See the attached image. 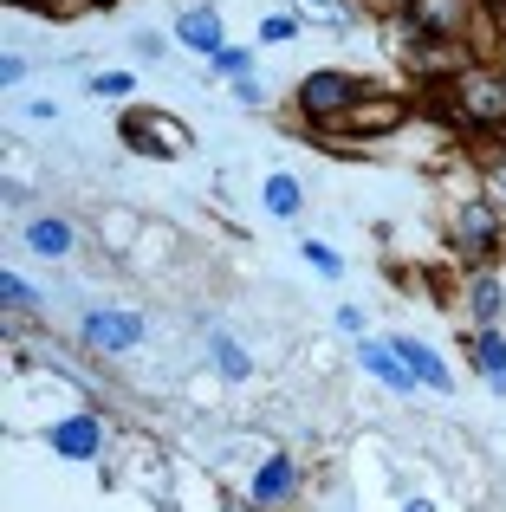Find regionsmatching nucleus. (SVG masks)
Returning a JSON list of instances; mask_svg holds the SVG:
<instances>
[{
    "label": "nucleus",
    "instance_id": "nucleus-3",
    "mask_svg": "<svg viewBox=\"0 0 506 512\" xmlns=\"http://www.w3.org/2000/svg\"><path fill=\"white\" fill-rule=\"evenodd\" d=\"M448 240H455L461 260H494L500 253V208L494 201H461L455 221H448Z\"/></svg>",
    "mask_w": 506,
    "mask_h": 512
},
{
    "label": "nucleus",
    "instance_id": "nucleus-8",
    "mask_svg": "<svg viewBox=\"0 0 506 512\" xmlns=\"http://www.w3.org/2000/svg\"><path fill=\"white\" fill-rule=\"evenodd\" d=\"M46 441L65 454V461H91V454L104 448V428H98V415H65V422L46 428Z\"/></svg>",
    "mask_w": 506,
    "mask_h": 512
},
{
    "label": "nucleus",
    "instance_id": "nucleus-15",
    "mask_svg": "<svg viewBox=\"0 0 506 512\" xmlns=\"http://www.w3.org/2000/svg\"><path fill=\"white\" fill-rule=\"evenodd\" d=\"M474 363H481L487 389H500V396H506V338H494V331H481V338H474Z\"/></svg>",
    "mask_w": 506,
    "mask_h": 512
},
{
    "label": "nucleus",
    "instance_id": "nucleus-18",
    "mask_svg": "<svg viewBox=\"0 0 506 512\" xmlns=\"http://www.w3.org/2000/svg\"><path fill=\"white\" fill-rule=\"evenodd\" d=\"M208 350H215V370H221V376H234V383H241V376L253 370V357H247V350L234 344V338H221V331L208 338Z\"/></svg>",
    "mask_w": 506,
    "mask_h": 512
},
{
    "label": "nucleus",
    "instance_id": "nucleus-2",
    "mask_svg": "<svg viewBox=\"0 0 506 512\" xmlns=\"http://www.w3.org/2000/svg\"><path fill=\"white\" fill-rule=\"evenodd\" d=\"M124 143L137 156H156V163H169V156H189L195 150V137H189V124H176L169 111H124Z\"/></svg>",
    "mask_w": 506,
    "mask_h": 512
},
{
    "label": "nucleus",
    "instance_id": "nucleus-7",
    "mask_svg": "<svg viewBox=\"0 0 506 512\" xmlns=\"http://www.w3.org/2000/svg\"><path fill=\"white\" fill-rule=\"evenodd\" d=\"M403 117H409V104H403V98H357L351 111L338 117V124L351 130V137H383V130H396Z\"/></svg>",
    "mask_w": 506,
    "mask_h": 512
},
{
    "label": "nucleus",
    "instance_id": "nucleus-22",
    "mask_svg": "<svg viewBox=\"0 0 506 512\" xmlns=\"http://www.w3.org/2000/svg\"><path fill=\"white\" fill-rule=\"evenodd\" d=\"M292 33H299V13H266V26H260L266 46H279V39H292Z\"/></svg>",
    "mask_w": 506,
    "mask_h": 512
},
{
    "label": "nucleus",
    "instance_id": "nucleus-13",
    "mask_svg": "<svg viewBox=\"0 0 506 512\" xmlns=\"http://www.w3.org/2000/svg\"><path fill=\"white\" fill-rule=\"evenodd\" d=\"M390 344L403 350V363L416 370V383H429V389H448V363L435 357V350L422 344V338H390Z\"/></svg>",
    "mask_w": 506,
    "mask_h": 512
},
{
    "label": "nucleus",
    "instance_id": "nucleus-17",
    "mask_svg": "<svg viewBox=\"0 0 506 512\" xmlns=\"http://www.w3.org/2000/svg\"><path fill=\"white\" fill-rule=\"evenodd\" d=\"M292 13H305V20L331 26V33H344V26L357 20V13H351V0H292Z\"/></svg>",
    "mask_w": 506,
    "mask_h": 512
},
{
    "label": "nucleus",
    "instance_id": "nucleus-24",
    "mask_svg": "<svg viewBox=\"0 0 506 512\" xmlns=\"http://www.w3.org/2000/svg\"><path fill=\"white\" fill-rule=\"evenodd\" d=\"M0 78H7V85H20V78H26V59H20V52H7V59H0Z\"/></svg>",
    "mask_w": 506,
    "mask_h": 512
},
{
    "label": "nucleus",
    "instance_id": "nucleus-28",
    "mask_svg": "<svg viewBox=\"0 0 506 512\" xmlns=\"http://www.w3.org/2000/svg\"><path fill=\"white\" fill-rule=\"evenodd\" d=\"M247 512H253V506H247Z\"/></svg>",
    "mask_w": 506,
    "mask_h": 512
},
{
    "label": "nucleus",
    "instance_id": "nucleus-14",
    "mask_svg": "<svg viewBox=\"0 0 506 512\" xmlns=\"http://www.w3.org/2000/svg\"><path fill=\"white\" fill-rule=\"evenodd\" d=\"M26 247L46 253V260H59V253H72V227L52 221V214H39V221H26Z\"/></svg>",
    "mask_w": 506,
    "mask_h": 512
},
{
    "label": "nucleus",
    "instance_id": "nucleus-21",
    "mask_svg": "<svg viewBox=\"0 0 506 512\" xmlns=\"http://www.w3.org/2000/svg\"><path fill=\"white\" fill-rule=\"evenodd\" d=\"M305 260H312V273H325V279H338V273H344V260L325 247V240H305Z\"/></svg>",
    "mask_w": 506,
    "mask_h": 512
},
{
    "label": "nucleus",
    "instance_id": "nucleus-19",
    "mask_svg": "<svg viewBox=\"0 0 506 512\" xmlns=\"http://www.w3.org/2000/svg\"><path fill=\"white\" fill-rule=\"evenodd\" d=\"M0 299H7V305H13V312H39V292H33V286H26V279H20V273H7V279H0Z\"/></svg>",
    "mask_w": 506,
    "mask_h": 512
},
{
    "label": "nucleus",
    "instance_id": "nucleus-12",
    "mask_svg": "<svg viewBox=\"0 0 506 512\" xmlns=\"http://www.w3.org/2000/svg\"><path fill=\"white\" fill-rule=\"evenodd\" d=\"M468 312H474V325L481 331H494L500 325V312H506V286L494 273H474V286H468Z\"/></svg>",
    "mask_w": 506,
    "mask_h": 512
},
{
    "label": "nucleus",
    "instance_id": "nucleus-4",
    "mask_svg": "<svg viewBox=\"0 0 506 512\" xmlns=\"http://www.w3.org/2000/svg\"><path fill=\"white\" fill-rule=\"evenodd\" d=\"M357 104V85L344 72H312L299 85V117H312V124H331V117H344Z\"/></svg>",
    "mask_w": 506,
    "mask_h": 512
},
{
    "label": "nucleus",
    "instance_id": "nucleus-20",
    "mask_svg": "<svg viewBox=\"0 0 506 512\" xmlns=\"http://www.w3.org/2000/svg\"><path fill=\"white\" fill-rule=\"evenodd\" d=\"M215 72H221V78H253V52L221 46V52H215Z\"/></svg>",
    "mask_w": 506,
    "mask_h": 512
},
{
    "label": "nucleus",
    "instance_id": "nucleus-1",
    "mask_svg": "<svg viewBox=\"0 0 506 512\" xmlns=\"http://www.w3.org/2000/svg\"><path fill=\"white\" fill-rule=\"evenodd\" d=\"M429 98H442L435 111L461 117V124H481V130L506 124V72H494V65H468V72H455V78H435Z\"/></svg>",
    "mask_w": 506,
    "mask_h": 512
},
{
    "label": "nucleus",
    "instance_id": "nucleus-25",
    "mask_svg": "<svg viewBox=\"0 0 506 512\" xmlns=\"http://www.w3.org/2000/svg\"><path fill=\"white\" fill-rule=\"evenodd\" d=\"M20 7H46V13H72L78 0H20Z\"/></svg>",
    "mask_w": 506,
    "mask_h": 512
},
{
    "label": "nucleus",
    "instance_id": "nucleus-16",
    "mask_svg": "<svg viewBox=\"0 0 506 512\" xmlns=\"http://www.w3.org/2000/svg\"><path fill=\"white\" fill-rule=\"evenodd\" d=\"M299 208H305V188L292 182V175H266V214H279V221H292Z\"/></svg>",
    "mask_w": 506,
    "mask_h": 512
},
{
    "label": "nucleus",
    "instance_id": "nucleus-6",
    "mask_svg": "<svg viewBox=\"0 0 506 512\" xmlns=\"http://www.w3.org/2000/svg\"><path fill=\"white\" fill-rule=\"evenodd\" d=\"M143 338V318L124 312V305H104V312H85V344L91 350H130Z\"/></svg>",
    "mask_w": 506,
    "mask_h": 512
},
{
    "label": "nucleus",
    "instance_id": "nucleus-23",
    "mask_svg": "<svg viewBox=\"0 0 506 512\" xmlns=\"http://www.w3.org/2000/svg\"><path fill=\"white\" fill-rule=\"evenodd\" d=\"M91 91H98V98H130V91H137V78H130V72H104Z\"/></svg>",
    "mask_w": 506,
    "mask_h": 512
},
{
    "label": "nucleus",
    "instance_id": "nucleus-26",
    "mask_svg": "<svg viewBox=\"0 0 506 512\" xmlns=\"http://www.w3.org/2000/svg\"><path fill=\"white\" fill-rule=\"evenodd\" d=\"M403 512H435V506H429V500H409V506H403Z\"/></svg>",
    "mask_w": 506,
    "mask_h": 512
},
{
    "label": "nucleus",
    "instance_id": "nucleus-9",
    "mask_svg": "<svg viewBox=\"0 0 506 512\" xmlns=\"http://www.w3.org/2000/svg\"><path fill=\"white\" fill-rule=\"evenodd\" d=\"M357 363H364V370L377 376L383 389H396V396H403V389H416V370L403 363V350H396V344H377V338H364V350H357Z\"/></svg>",
    "mask_w": 506,
    "mask_h": 512
},
{
    "label": "nucleus",
    "instance_id": "nucleus-11",
    "mask_svg": "<svg viewBox=\"0 0 506 512\" xmlns=\"http://www.w3.org/2000/svg\"><path fill=\"white\" fill-rule=\"evenodd\" d=\"M292 487H299V467H292L286 454L260 461V474H253V500H260V506H279V500H292Z\"/></svg>",
    "mask_w": 506,
    "mask_h": 512
},
{
    "label": "nucleus",
    "instance_id": "nucleus-27",
    "mask_svg": "<svg viewBox=\"0 0 506 512\" xmlns=\"http://www.w3.org/2000/svg\"><path fill=\"white\" fill-rule=\"evenodd\" d=\"M494 188H500V195H506V169H494Z\"/></svg>",
    "mask_w": 506,
    "mask_h": 512
},
{
    "label": "nucleus",
    "instance_id": "nucleus-10",
    "mask_svg": "<svg viewBox=\"0 0 506 512\" xmlns=\"http://www.w3.org/2000/svg\"><path fill=\"white\" fill-rule=\"evenodd\" d=\"M176 33H182V46H189V52H208V59L228 46V39H221V13H215V7H189Z\"/></svg>",
    "mask_w": 506,
    "mask_h": 512
},
{
    "label": "nucleus",
    "instance_id": "nucleus-5",
    "mask_svg": "<svg viewBox=\"0 0 506 512\" xmlns=\"http://www.w3.org/2000/svg\"><path fill=\"white\" fill-rule=\"evenodd\" d=\"M403 26L416 39H461L468 0H403Z\"/></svg>",
    "mask_w": 506,
    "mask_h": 512
}]
</instances>
